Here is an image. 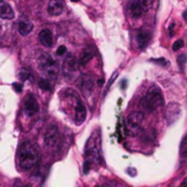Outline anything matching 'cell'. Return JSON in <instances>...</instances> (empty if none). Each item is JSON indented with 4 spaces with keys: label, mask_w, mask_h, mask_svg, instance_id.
Instances as JSON below:
<instances>
[{
    "label": "cell",
    "mask_w": 187,
    "mask_h": 187,
    "mask_svg": "<svg viewBox=\"0 0 187 187\" xmlns=\"http://www.w3.org/2000/svg\"><path fill=\"white\" fill-rule=\"evenodd\" d=\"M18 164L21 170L29 171L38 163L40 152L38 149L30 141H24L20 144L17 153Z\"/></svg>",
    "instance_id": "6da1fadb"
},
{
    "label": "cell",
    "mask_w": 187,
    "mask_h": 187,
    "mask_svg": "<svg viewBox=\"0 0 187 187\" xmlns=\"http://www.w3.org/2000/svg\"><path fill=\"white\" fill-rule=\"evenodd\" d=\"M101 136H98L96 133L93 134L86 142L85 150H84V165L83 172L88 174L91 170L93 163H100L102 162L101 159Z\"/></svg>",
    "instance_id": "7a4b0ae2"
},
{
    "label": "cell",
    "mask_w": 187,
    "mask_h": 187,
    "mask_svg": "<svg viewBox=\"0 0 187 187\" xmlns=\"http://www.w3.org/2000/svg\"><path fill=\"white\" fill-rule=\"evenodd\" d=\"M63 94L67 98H69L70 102L73 104V112H75V121L76 124H82L84 123L86 118V107L84 105L83 101L81 100V98L79 96V94L77 92H75L73 90H63Z\"/></svg>",
    "instance_id": "3957f363"
},
{
    "label": "cell",
    "mask_w": 187,
    "mask_h": 187,
    "mask_svg": "<svg viewBox=\"0 0 187 187\" xmlns=\"http://www.w3.org/2000/svg\"><path fill=\"white\" fill-rule=\"evenodd\" d=\"M163 102H164V98L161 90L159 89V88H156V86H152L147 92L142 103H143L144 107L149 112H152V111H156V108L162 106Z\"/></svg>",
    "instance_id": "277c9868"
},
{
    "label": "cell",
    "mask_w": 187,
    "mask_h": 187,
    "mask_svg": "<svg viewBox=\"0 0 187 187\" xmlns=\"http://www.w3.org/2000/svg\"><path fill=\"white\" fill-rule=\"evenodd\" d=\"M143 117V113L141 112H134L130 115H128L125 121V131L127 135L136 136L140 133Z\"/></svg>",
    "instance_id": "5b68a950"
},
{
    "label": "cell",
    "mask_w": 187,
    "mask_h": 187,
    "mask_svg": "<svg viewBox=\"0 0 187 187\" xmlns=\"http://www.w3.org/2000/svg\"><path fill=\"white\" fill-rule=\"evenodd\" d=\"M40 66L44 75L50 79L57 78L59 73L57 61H55L49 55H42L40 58Z\"/></svg>",
    "instance_id": "8992f818"
},
{
    "label": "cell",
    "mask_w": 187,
    "mask_h": 187,
    "mask_svg": "<svg viewBox=\"0 0 187 187\" xmlns=\"http://www.w3.org/2000/svg\"><path fill=\"white\" fill-rule=\"evenodd\" d=\"M181 105L177 103H170L166 106V109H165V116H166L167 119V124L172 125L174 124L177 119L181 116Z\"/></svg>",
    "instance_id": "52a82bcc"
},
{
    "label": "cell",
    "mask_w": 187,
    "mask_h": 187,
    "mask_svg": "<svg viewBox=\"0 0 187 187\" xmlns=\"http://www.w3.org/2000/svg\"><path fill=\"white\" fill-rule=\"evenodd\" d=\"M59 142V133L57 126L52 125L48 127L45 133V144L47 147H55Z\"/></svg>",
    "instance_id": "ba28073f"
},
{
    "label": "cell",
    "mask_w": 187,
    "mask_h": 187,
    "mask_svg": "<svg viewBox=\"0 0 187 187\" xmlns=\"http://www.w3.org/2000/svg\"><path fill=\"white\" fill-rule=\"evenodd\" d=\"M23 108L27 116H33L38 112L40 106H38V103L36 101V98L33 94H29L25 98Z\"/></svg>",
    "instance_id": "9c48e42d"
},
{
    "label": "cell",
    "mask_w": 187,
    "mask_h": 187,
    "mask_svg": "<svg viewBox=\"0 0 187 187\" xmlns=\"http://www.w3.org/2000/svg\"><path fill=\"white\" fill-rule=\"evenodd\" d=\"M79 88L82 91L85 96L90 94V93L93 91V88H94V80H93V77L90 75H83L81 76L80 81H79Z\"/></svg>",
    "instance_id": "30bf717a"
},
{
    "label": "cell",
    "mask_w": 187,
    "mask_h": 187,
    "mask_svg": "<svg viewBox=\"0 0 187 187\" xmlns=\"http://www.w3.org/2000/svg\"><path fill=\"white\" fill-rule=\"evenodd\" d=\"M33 23L31 22L29 18L26 17H21L20 20H19V23H18V30H19V33L23 36H26L27 34H30L32 31H33Z\"/></svg>",
    "instance_id": "8fae6325"
},
{
    "label": "cell",
    "mask_w": 187,
    "mask_h": 187,
    "mask_svg": "<svg viewBox=\"0 0 187 187\" xmlns=\"http://www.w3.org/2000/svg\"><path fill=\"white\" fill-rule=\"evenodd\" d=\"M63 8H65L63 0H49L47 11L50 15L56 17V15H59L63 13Z\"/></svg>",
    "instance_id": "7c38bea8"
},
{
    "label": "cell",
    "mask_w": 187,
    "mask_h": 187,
    "mask_svg": "<svg viewBox=\"0 0 187 187\" xmlns=\"http://www.w3.org/2000/svg\"><path fill=\"white\" fill-rule=\"evenodd\" d=\"M38 40H40V44L44 45L45 47H52L53 43H54L52 31L48 29L42 30V31L40 32V34H38Z\"/></svg>",
    "instance_id": "4fadbf2b"
},
{
    "label": "cell",
    "mask_w": 187,
    "mask_h": 187,
    "mask_svg": "<svg viewBox=\"0 0 187 187\" xmlns=\"http://www.w3.org/2000/svg\"><path fill=\"white\" fill-rule=\"evenodd\" d=\"M0 18L6 20H12L15 18V11L9 3L0 0Z\"/></svg>",
    "instance_id": "5bb4252c"
},
{
    "label": "cell",
    "mask_w": 187,
    "mask_h": 187,
    "mask_svg": "<svg viewBox=\"0 0 187 187\" xmlns=\"http://www.w3.org/2000/svg\"><path fill=\"white\" fill-rule=\"evenodd\" d=\"M136 38H137V43H138L139 47L141 49H143L147 47V45L151 40V33L149 31H146V30H141V31H138Z\"/></svg>",
    "instance_id": "9a60e30c"
},
{
    "label": "cell",
    "mask_w": 187,
    "mask_h": 187,
    "mask_svg": "<svg viewBox=\"0 0 187 187\" xmlns=\"http://www.w3.org/2000/svg\"><path fill=\"white\" fill-rule=\"evenodd\" d=\"M63 70L67 72H73L77 70V60L72 54H67L63 61Z\"/></svg>",
    "instance_id": "2e32d148"
},
{
    "label": "cell",
    "mask_w": 187,
    "mask_h": 187,
    "mask_svg": "<svg viewBox=\"0 0 187 187\" xmlns=\"http://www.w3.org/2000/svg\"><path fill=\"white\" fill-rule=\"evenodd\" d=\"M129 12L130 15H131V17L135 18V19H138V18H140L142 15L143 9H142V7H141V5L139 3L138 0H134L133 2L130 3Z\"/></svg>",
    "instance_id": "e0dca14e"
},
{
    "label": "cell",
    "mask_w": 187,
    "mask_h": 187,
    "mask_svg": "<svg viewBox=\"0 0 187 187\" xmlns=\"http://www.w3.org/2000/svg\"><path fill=\"white\" fill-rule=\"evenodd\" d=\"M92 58H93V49H92V47H88V48L84 49L82 55H81L80 65L81 66H85L86 63H89Z\"/></svg>",
    "instance_id": "ac0fdd59"
},
{
    "label": "cell",
    "mask_w": 187,
    "mask_h": 187,
    "mask_svg": "<svg viewBox=\"0 0 187 187\" xmlns=\"http://www.w3.org/2000/svg\"><path fill=\"white\" fill-rule=\"evenodd\" d=\"M19 78L21 79V81H26V80H33V75L29 69L26 68H22L19 71Z\"/></svg>",
    "instance_id": "d6986e66"
},
{
    "label": "cell",
    "mask_w": 187,
    "mask_h": 187,
    "mask_svg": "<svg viewBox=\"0 0 187 187\" xmlns=\"http://www.w3.org/2000/svg\"><path fill=\"white\" fill-rule=\"evenodd\" d=\"M154 138H156V131L153 129L146 131V133H143V135L141 136V140L143 142H147V143H150Z\"/></svg>",
    "instance_id": "ffe728a7"
},
{
    "label": "cell",
    "mask_w": 187,
    "mask_h": 187,
    "mask_svg": "<svg viewBox=\"0 0 187 187\" xmlns=\"http://www.w3.org/2000/svg\"><path fill=\"white\" fill-rule=\"evenodd\" d=\"M37 83L38 86L42 90H44V91H50L52 90V84H50V82L47 79H40Z\"/></svg>",
    "instance_id": "44dd1931"
},
{
    "label": "cell",
    "mask_w": 187,
    "mask_h": 187,
    "mask_svg": "<svg viewBox=\"0 0 187 187\" xmlns=\"http://www.w3.org/2000/svg\"><path fill=\"white\" fill-rule=\"evenodd\" d=\"M138 1L143 10H149L152 7L153 2H154V0H138Z\"/></svg>",
    "instance_id": "7402d4cb"
},
{
    "label": "cell",
    "mask_w": 187,
    "mask_h": 187,
    "mask_svg": "<svg viewBox=\"0 0 187 187\" xmlns=\"http://www.w3.org/2000/svg\"><path fill=\"white\" fill-rule=\"evenodd\" d=\"M177 63H179V67H181L182 71H184L185 63H186V56H185V54H182L181 56H179V58H177Z\"/></svg>",
    "instance_id": "603a6c76"
},
{
    "label": "cell",
    "mask_w": 187,
    "mask_h": 187,
    "mask_svg": "<svg viewBox=\"0 0 187 187\" xmlns=\"http://www.w3.org/2000/svg\"><path fill=\"white\" fill-rule=\"evenodd\" d=\"M183 46H184V40H176L175 43L173 44V50H174V52H176V50L181 49Z\"/></svg>",
    "instance_id": "cb8c5ba5"
},
{
    "label": "cell",
    "mask_w": 187,
    "mask_h": 187,
    "mask_svg": "<svg viewBox=\"0 0 187 187\" xmlns=\"http://www.w3.org/2000/svg\"><path fill=\"white\" fill-rule=\"evenodd\" d=\"M185 138H186V137L183 138L182 143H181V154L182 156H185V154H186V143H185Z\"/></svg>",
    "instance_id": "d4e9b609"
},
{
    "label": "cell",
    "mask_w": 187,
    "mask_h": 187,
    "mask_svg": "<svg viewBox=\"0 0 187 187\" xmlns=\"http://www.w3.org/2000/svg\"><path fill=\"white\" fill-rule=\"evenodd\" d=\"M150 61H153V63H160L162 66H165L167 63V61L164 59V58H159V59H150Z\"/></svg>",
    "instance_id": "484cf974"
},
{
    "label": "cell",
    "mask_w": 187,
    "mask_h": 187,
    "mask_svg": "<svg viewBox=\"0 0 187 187\" xmlns=\"http://www.w3.org/2000/svg\"><path fill=\"white\" fill-rule=\"evenodd\" d=\"M67 53V48L65 46H60L59 48L57 49V52H56V54L58 55V56H63V55H65Z\"/></svg>",
    "instance_id": "4316f807"
},
{
    "label": "cell",
    "mask_w": 187,
    "mask_h": 187,
    "mask_svg": "<svg viewBox=\"0 0 187 187\" xmlns=\"http://www.w3.org/2000/svg\"><path fill=\"white\" fill-rule=\"evenodd\" d=\"M13 88H15V92H18V93H20V92H22V84L21 83H18V82H15V83H13Z\"/></svg>",
    "instance_id": "83f0119b"
},
{
    "label": "cell",
    "mask_w": 187,
    "mask_h": 187,
    "mask_svg": "<svg viewBox=\"0 0 187 187\" xmlns=\"http://www.w3.org/2000/svg\"><path fill=\"white\" fill-rule=\"evenodd\" d=\"M126 86H127V80H123L121 81V90H125L126 89Z\"/></svg>",
    "instance_id": "f1b7e54d"
},
{
    "label": "cell",
    "mask_w": 187,
    "mask_h": 187,
    "mask_svg": "<svg viewBox=\"0 0 187 187\" xmlns=\"http://www.w3.org/2000/svg\"><path fill=\"white\" fill-rule=\"evenodd\" d=\"M173 27H174V23L171 24V26L169 27V32H170V35H171V36L173 35Z\"/></svg>",
    "instance_id": "f546056e"
},
{
    "label": "cell",
    "mask_w": 187,
    "mask_h": 187,
    "mask_svg": "<svg viewBox=\"0 0 187 187\" xmlns=\"http://www.w3.org/2000/svg\"><path fill=\"white\" fill-rule=\"evenodd\" d=\"M98 84L100 86L103 85V84H104V79H101V80H98Z\"/></svg>",
    "instance_id": "4dcf8cb0"
},
{
    "label": "cell",
    "mask_w": 187,
    "mask_h": 187,
    "mask_svg": "<svg viewBox=\"0 0 187 187\" xmlns=\"http://www.w3.org/2000/svg\"><path fill=\"white\" fill-rule=\"evenodd\" d=\"M183 19L186 20V11H184V13H183Z\"/></svg>",
    "instance_id": "1f68e13d"
},
{
    "label": "cell",
    "mask_w": 187,
    "mask_h": 187,
    "mask_svg": "<svg viewBox=\"0 0 187 187\" xmlns=\"http://www.w3.org/2000/svg\"><path fill=\"white\" fill-rule=\"evenodd\" d=\"M72 2H78V1H80V0H71Z\"/></svg>",
    "instance_id": "d6a6232c"
}]
</instances>
